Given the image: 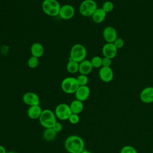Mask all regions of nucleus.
Wrapping results in <instances>:
<instances>
[{
	"label": "nucleus",
	"instance_id": "1",
	"mask_svg": "<svg viewBox=\"0 0 153 153\" xmlns=\"http://www.w3.org/2000/svg\"><path fill=\"white\" fill-rule=\"evenodd\" d=\"M83 139L76 135H71L68 137L65 142L66 149L69 153H81L84 149Z\"/></svg>",
	"mask_w": 153,
	"mask_h": 153
},
{
	"label": "nucleus",
	"instance_id": "2",
	"mask_svg": "<svg viewBox=\"0 0 153 153\" xmlns=\"http://www.w3.org/2000/svg\"><path fill=\"white\" fill-rule=\"evenodd\" d=\"M61 5L57 0H44L42 3L43 12L51 17L59 16Z\"/></svg>",
	"mask_w": 153,
	"mask_h": 153
},
{
	"label": "nucleus",
	"instance_id": "3",
	"mask_svg": "<svg viewBox=\"0 0 153 153\" xmlns=\"http://www.w3.org/2000/svg\"><path fill=\"white\" fill-rule=\"evenodd\" d=\"M56 118L55 113L53 111L45 109L42 110L39 121L41 125L45 128H51L57 122Z\"/></svg>",
	"mask_w": 153,
	"mask_h": 153
},
{
	"label": "nucleus",
	"instance_id": "4",
	"mask_svg": "<svg viewBox=\"0 0 153 153\" xmlns=\"http://www.w3.org/2000/svg\"><path fill=\"white\" fill-rule=\"evenodd\" d=\"M87 54V49L81 44H75L71 48L69 59L78 63L85 60Z\"/></svg>",
	"mask_w": 153,
	"mask_h": 153
},
{
	"label": "nucleus",
	"instance_id": "5",
	"mask_svg": "<svg viewBox=\"0 0 153 153\" xmlns=\"http://www.w3.org/2000/svg\"><path fill=\"white\" fill-rule=\"evenodd\" d=\"M97 8V5L95 1L84 0L79 5V11L84 17H91Z\"/></svg>",
	"mask_w": 153,
	"mask_h": 153
},
{
	"label": "nucleus",
	"instance_id": "6",
	"mask_svg": "<svg viewBox=\"0 0 153 153\" xmlns=\"http://www.w3.org/2000/svg\"><path fill=\"white\" fill-rule=\"evenodd\" d=\"M79 86L76 78L73 76L66 77L61 82L62 90L67 94L75 93Z\"/></svg>",
	"mask_w": 153,
	"mask_h": 153
},
{
	"label": "nucleus",
	"instance_id": "7",
	"mask_svg": "<svg viewBox=\"0 0 153 153\" xmlns=\"http://www.w3.org/2000/svg\"><path fill=\"white\" fill-rule=\"evenodd\" d=\"M54 113L56 117L61 120H68L72 114L69 105L63 103H60L56 106Z\"/></svg>",
	"mask_w": 153,
	"mask_h": 153
},
{
	"label": "nucleus",
	"instance_id": "8",
	"mask_svg": "<svg viewBox=\"0 0 153 153\" xmlns=\"http://www.w3.org/2000/svg\"><path fill=\"white\" fill-rule=\"evenodd\" d=\"M75 10L74 7L70 4H65L61 6L59 16L63 20H69L74 16Z\"/></svg>",
	"mask_w": 153,
	"mask_h": 153
},
{
	"label": "nucleus",
	"instance_id": "9",
	"mask_svg": "<svg viewBox=\"0 0 153 153\" xmlns=\"http://www.w3.org/2000/svg\"><path fill=\"white\" fill-rule=\"evenodd\" d=\"M23 102L29 106L33 105H39L40 99L37 94L33 92L28 91L25 93L23 96Z\"/></svg>",
	"mask_w": 153,
	"mask_h": 153
},
{
	"label": "nucleus",
	"instance_id": "10",
	"mask_svg": "<svg viewBox=\"0 0 153 153\" xmlns=\"http://www.w3.org/2000/svg\"><path fill=\"white\" fill-rule=\"evenodd\" d=\"M103 37L106 42L113 43L118 38L116 29L111 26H108L103 30Z\"/></svg>",
	"mask_w": 153,
	"mask_h": 153
},
{
	"label": "nucleus",
	"instance_id": "11",
	"mask_svg": "<svg viewBox=\"0 0 153 153\" xmlns=\"http://www.w3.org/2000/svg\"><path fill=\"white\" fill-rule=\"evenodd\" d=\"M102 52L104 57L112 59L117 56L118 49L113 43L106 42L103 45Z\"/></svg>",
	"mask_w": 153,
	"mask_h": 153
},
{
	"label": "nucleus",
	"instance_id": "12",
	"mask_svg": "<svg viewBox=\"0 0 153 153\" xmlns=\"http://www.w3.org/2000/svg\"><path fill=\"white\" fill-rule=\"evenodd\" d=\"M100 79L104 82H111L114 78V72L111 67H101L99 71Z\"/></svg>",
	"mask_w": 153,
	"mask_h": 153
},
{
	"label": "nucleus",
	"instance_id": "13",
	"mask_svg": "<svg viewBox=\"0 0 153 153\" xmlns=\"http://www.w3.org/2000/svg\"><path fill=\"white\" fill-rule=\"evenodd\" d=\"M90 94V88L87 85H82L79 86V87L75 93V96L76 99L83 102L88 98Z\"/></svg>",
	"mask_w": 153,
	"mask_h": 153
},
{
	"label": "nucleus",
	"instance_id": "14",
	"mask_svg": "<svg viewBox=\"0 0 153 153\" xmlns=\"http://www.w3.org/2000/svg\"><path fill=\"white\" fill-rule=\"evenodd\" d=\"M140 99L145 103L153 102V87H147L143 88L140 92Z\"/></svg>",
	"mask_w": 153,
	"mask_h": 153
},
{
	"label": "nucleus",
	"instance_id": "15",
	"mask_svg": "<svg viewBox=\"0 0 153 153\" xmlns=\"http://www.w3.org/2000/svg\"><path fill=\"white\" fill-rule=\"evenodd\" d=\"M93 67L90 60L85 59L79 63L78 72L82 75H88L93 70Z\"/></svg>",
	"mask_w": 153,
	"mask_h": 153
},
{
	"label": "nucleus",
	"instance_id": "16",
	"mask_svg": "<svg viewBox=\"0 0 153 153\" xmlns=\"http://www.w3.org/2000/svg\"><path fill=\"white\" fill-rule=\"evenodd\" d=\"M30 53L32 56L39 58L42 56L44 53V46L40 42H34L30 47Z\"/></svg>",
	"mask_w": 153,
	"mask_h": 153
},
{
	"label": "nucleus",
	"instance_id": "17",
	"mask_svg": "<svg viewBox=\"0 0 153 153\" xmlns=\"http://www.w3.org/2000/svg\"><path fill=\"white\" fill-rule=\"evenodd\" d=\"M42 111V109L39 105H33L29 106L27 111V114L30 119H39Z\"/></svg>",
	"mask_w": 153,
	"mask_h": 153
},
{
	"label": "nucleus",
	"instance_id": "18",
	"mask_svg": "<svg viewBox=\"0 0 153 153\" xmlns=\"http://www.w3.org/2000/svg\"><path fill=\"white\" fill-rule=\"evenodd\" d=\"M106 14L102 8H97L91 16L92 20L96 23H101L105 20Z\"/></svg>",
	"mask_w": 153,
	"mask_h": 153
},
{
	"label": "nucleus",
	"instance_id": "19",
	"mask_svg": "<svg viewBox=\"0 0 153 153\" xmlns=\"http://www.w3.org/2000/svg\"><path fill=\"white\" fill-rule=\"evenodd\" d=\"M72 113L78 114H80L84 109L83 102L77 99L74 100L69 105Z\"/></svg>",
	"mask_w": 153,
	"mask_h": 153
},
{
	"label": "nucleus",
	"instance_id": "20",
	"mask_svg": "<svg viewBox=\"0 0 153 153\" xmlns=\"http://www.w3.org/2000/svg\"><path fill=\"white\" fill-rule=\"evenodd\" d=\"M43 138L47 141H51L56 139L57 136V132L51 127L47 128L44 130L43 134Z\"/></svg>",
	"mask_w": 153,
	"mask_h": 153
},
{
	"label": "nucleus",
	"instance_id": "21",
	"mask_svg": "<svg viewBox=\"0 0 153 153\" xmlns=\"http://www.w3.org/2000/svg\"><path fill=\"white\" fill-rule=\"evenodd\" d=\"M79 63L69 59V61L66 65V69L69 73L75 74L78 72Z\"/></svg>",
	"mask_w": 153,
	"mask_h": 153
},
{
	"label": "nucleus",
	"instance_id": "22",
	"mask_svg": "<svg viewBox=\"0 0 153 153\" xmlns=\"http://www.w3.org/2000/svg\"><path fill=\"white\" fill-rule=\"evenodd\" d=\"M90 62L93 68H100L102 66V58L99 56L93 57Z\"/></svg>",
	"mask_w": 153,
	"mask_h": 153
},
{
	"label": "nucleus",
	"instance_id": "23",
	"mask_svg": "<svg viewBox=\"0 0 153 153\" xmlns=\"http://www.w3.org/2000/svg\"><path fill=\"white\" fill-rule=\"evenodd\" d=\"M39 65V58L35 56H30L27 60V65L31 69L36 68Z\"/></svg>",
	"mask_w": 153,
	"mask_h": 153
},
{
	"label": "nucleus",
	"instance_id": "24",
	"mask_svg": "<svg viewBox=\"0 0 153 153\" xmlns=\"http://www.w3.org/2000/svg\"><path fill=\"white\" fill-rule=\"evenodd\" d=\"M102 8L106 13H110L111 11H112V10L114 8V5L113 4L112 2L110 1H106L105 2H103Z\"/></svg>",
	"mask_w": 153,
	"mask_h": 153
},
{
	"label": "nucleus",
	"instance_id": "25",
	"mask_svg": "<svg viewBox=\"0 0 153 153\" xmlns=\"http://www.w3.org/2000/svg\"><path fill=\"white\" fill-rule=\"evenodd\" d=\"M76 78V80H77L79 86L87 85V84L88 82V79L87 75L79 74Z\"/></svg>",
	"mask_w": 153,
	"mask_h": 153
},
{
	"label": "nucleus",
	"instance_id": "26",
	"mask_svg": "<svg viewBox=\"0 0 153 153\" xmlns=\"http://www.w3.org/2000/svg\"><path fill=\"white\" fill-rule=\"evenodd\" d=\"M120 153H137V151L133 146L126 145L121 149Z\"/></svg>",
	"mask_w": 153,
	"mask_h": 153
},
{
	"label": "nucleus",
	"instance_id": "27",
	"mask_svg": "<svg viewBox=\"0 0 153 153\" xmlns=\"http://www.w3.org/2000/svg\"><path fill=\"white\" fill-rule=\"evenodd\" d=\"M79 116L78 114H72L71 115V116L69 117L68 120L72 124H77L79 121Z\"/></svg>",
	"mask_w": 153,
	"mask_h": 153
},
{
	"label": "nucleus",
	"instance_id": "28",
	"mask_svg": "<svg viewBox=\"0 0 153 153\" xmlns=\"http://www.w3.org/2000/svg\"><path fill=\"white\" fill-rule=\"evenodd\" d=\"M113 44H114V45L116 47V48L117 49H120L124 47V41L123 40V39H122L121 38H117L115 40V41L113 42Z\"/></svg>",
	"mask_w": 153,
	"mask_h": 153
},
{
	"label": "nucleus",
	"instance_id": "29",
	"mask_svg": "<svg viewBox=\"0 0 153 153\" xmlns=\"http://www.w3.org/2000/svg\"><path fill=\"white\" fill-rule=\"evenodd\" d=\"M112 64V60L109 58L104 57L102 58V67H111Z\"/></svg>",
	"mask_w": 153,
	"mask_h": 153
},
{
	"label": "nucleus",
	"instance_id": "30",
	"mask_svg": "<svg viewBox=\"0 0 153 153\" xmlns=\"http://www.w3.org/2000/svg\"><path fill=\"white\" fill-rule=\"evenodd\" d=\"M52 128H53L57 133H58V132L61 131L62 130V129H63V126H62V124L60 123L57 121V122L55 123V124L53 126V127Z\"/></svg>",
	"mask_w": 153,
	"mask_h": 153
},
{
	"label": "nucleus",
	"instance_id": "31",
	"mask_svg": "<svg viewBox=\"0 0 153 153\" xmlns=\"http://www.w3.org/2000/svg\"><path fill=\"white\" fill-rule=\"evenodd\" d=\"M6 152H7V151L5 148L3 146L0 145V153H6Z\"/></svg>",
	"mask_w": 153,
	"mask_h": 153
},
{
	"label": "nucleus",
	"instance_id": "32",
	"mask_svg": "<svg viewBox=\"0 0 153 153\" xmlns=\"http://www.w3.org/2000/svg\"><path fill=\"white\" fill-rule=\"evenodd\" d=\"M81 153H92L91 152H90V151H87V150H85V149H84Z\"/></svg>",
	"mask_w": 153,
	"mask_h": 153
},
{
	"label": "nucleus",
	"instance_id": "33",
	"mask_svg": "<svg viewBox=\"0 0 153 153\" xmlns=\"http://www.w3.org/2000/svg\"><path fill=\"white\" fill-rule=\"evenodd\" d=\"M6 153H16V152H14V151H10L7 152Z\"/></svg>",
	"mask_w": 153,
	"mask_h": 153
},
{
	"label": "nucleus",
	"instance_id": "34",
	"mask_svg": "<svg viewBox=\"0 0 153 153\" xmlns=\"http://www.w3.org/2000/svg\"><path fill=\"white\" fill-rule=\"evenodd\" d=\"M152 153H153V149H152Z\"/></svg>",
	"mask_w": 153,
	"mask_h": 153
}]
</instances>
